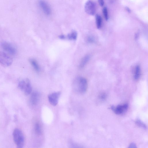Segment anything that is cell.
Here are the masks:
<instances>
[{"mask_svg":"<svg viewBox=\"0 0 148 148\" xmlns=\"http://www.w3.org/2000/svg\"><path fill=\"white\" fill-rule=\"evenodd\" d=\"M103 12L105 19L107 21L108 19V10L107 8L105 7L103 8Z\"/></svg>","mask_w":148,"mask_h":148,"instance_id":"18","label":"cell"},{"mask_svg":"<svg viewBox=\"0 0 148 148\" xmlns=\"http://www.w3.org/2000/svg\"><path fill=\"white\" fill-rule=\"evenodd\" d=\"M31 64L34 69L37 72H39L40 71V67L38 63L36 60L34 59H31L29 60Z\"/></svg>","mask_w":148,"mask_h":148,"instance_id":"11","label":"cell"},{"mask_svg":"<svg viewBox=\"0 0 148 148\" xmlns=\"http://www.w3.org/2000/svg\"><path fill=\"white\" fill-rule=\"evenodd\" d=\"M40 98V94L37 92H34L31 96L30 102L31 104L33 105H36L38 103Z\"/></svg>","mask_w":148,"mask_h":148,"instance_id":"10","label":"cell"},{"mask_svg":"<svg viewBox=\"0 0 148 148\" xmlns=\"http://www.w3.org/2000/svg\"><path fill=\"white\" fill-rule=\"evenodd\" d=\"M100 99L102 100H104L106 98V94H101L100 96Z\"/></svg>","mask_w":148,"mask_h":148,"instance_id":"19","label":"cell"},{"mask_svg":"<svg viewBox=\"0 0 148 148\" xmlns=\"http://www.w3.org/2000/svg\"><path fill=\"white\" fill-rule=\"evenodd\" d=\"M13 141L18 148L23 147L25 144V137L21 130L17 128L15 129L13 133Z\"/></svg>","mask_w":148,"mask_h":148,"instance_id":"2","label":"cell"},{"mask_svg":"<svg viewBox=\"0 0 148 148\" xmlns=\"http://www.w3.org/2000/svg\"><path fill=\"white\" fill-rule=\"evenodd\" d=\"M35 130L36 134L38 135H40L42 133L41 126L39 123H36L35 125Z\"/></svg>","mask_w":148,"mask_h":148,"instance_id":"13","label":"cell"},{"mask_svg":"<svg viewBox=\"0 0 148 148\" xmlns=\"http://www.w3.org/2000/svg\"><path fill=\"white\" fill-rule=\"evenodd\" d=\"M141 74V69L139 66H136L135 69L134 78L135 80H137L139 78Z\"/></svg>","mask_w":148,"mask_h":148,"instance_id":"14","label":"cell"},{"mask_svg":"<svg viewBox=\"0 0 148 148\" xmlns=\"http://www.w3.org/2000/svg\"><path fill=\"white\" fill-rule=\"evenodd\" d=\"M12 59L5 53L0 51V64L5 67L10 66L13 63Z\"/></svg>","mask_w":148,"mask_h":148,"instance_id":"4","label":"cell"},{"mask_svg":"<svg viewBox=\"0 0 148 148\" xmlns=\"http://www.w3.org/2000/svg\"><path fill=\"white\" fill-rule=\"evenodd\" d=\"M84 10L86 13L88 14L94 15L96 13V5L93 1L90 0L88 1L85 5Z\"/></svg>","mask_w":148,"mask_h":148,"instance_id":"5","label":"cell"},{"mask_svg":"<svg viewBox=\"0 0 148 148\" xmlns=\"http://www.w3.org/2000/svg\"><path fill=\"white\" fill-rule=\"evenodd\" d=\"M88 87L86 80L84 78H80L76 80L73 85L74 91L78 94H82L85 93Z\"/></svg>","mask_w":148,"mask_h":148,"instance_id":"1","label":"cell"},{"mask_svg":"<svg viewBox=\"0 0 148 148\" xmlns=\"http://www.w3.org/2000/svg\"><path fill=\"white\" fill-rule=\"evenodd\" d=\"M135 123L136 125L140 127L145 129H146L147 128V127L139 119H137Z\"/></svg>","mask_w":148,"mask_h":148,"instance_id":"17","label":"cell"},{"mask_svg":"<svg viewBox=\"0 0 148 148\" xmlns=\"http://www.w3.org/2000/svg\"><path fill=\"white\" fill-rule=\"evenodd\" d=\"M1 47L4 50L11 55L16 54V51L15 48L10 43L6 42H3L1 43Z\"/></svg>","mask_w":148,"mask_h":148,"instance_id":"6","label":"cell"},{"mask_svg":"<svg viewBox=\"0 0 148 148\" xmlns=\"http://www.w3.org/2000/svg\"><path fill=\"white\" fill-rule=\"evenodd\" d=\"M96 22L97 27L99 29L101 27L102 23V18L99 15H96Z\"/></svg>","mask_w":148,"mask_h":148,"instance_id":"15","label":"cell"},{"mask_svg":"<svg viewBox=\"0 0 148 148\" xmlns=\"http://www.w3.org/2000/svg\"><path fill=\"white\" fill-rule=\"evenodd\" d=\"M137 146L134 143H131L129 146V148H136Z\"/></svg>","mask_w":148,"mask_h":148,"instance_id":"21","label":"cell"},{"mask_svg":"<svg viewBox=\"0 0 148 148\" xmlns=\"http://www.w3.org/2000/svg\"><path fill=\"white\" fill-rule=\"evenodd\" d=\"M99 5L100 6L102 7L103 6L104 4V0H98Z\"/></svg>","mask_w":148,"mask_h":148,"instance_id":"20","label":"cell"},{"mask_svg":"<svg viewBox=\"0 0 148 148\" xmlns=\"http://www.w3.org/2000/svg\"><path fill=\"white\" fill-rule=\"evenodd\" d=\"M90 56L89 55H87L83 58L80 64V68H83L90 60Z\"/></svg>","mask_w":148,"mask_h":148,"instance_id":"12","label":"cell"},{"mask_svg":"<svg viewBox=\"0 0 148 148\" xmlns=\"http://www.w3.org/2000/svg\"><path fill=\"white\" fill-rule=\"evenodd\" d=\"M126 9L128 12L130 13L131 12V10L128 7H126L125 8Z\"/></svg>","mask_w":148,"mask_h":148,"instance_id":"23","label":"cell"},{"mask_svg":"<svg viewBox=\"0 0 148 148\" xmlns=\"http://www.w3.org/2000/svg\"><path fill=\"white\" fill-rule=\"evenodd\" d=\"M61 92H58L52 93L48 96V100L50 103L53 106H56L58 104Z\"/></svg>","mask_w":148,"mask_h":148,"instance_id":"7","label":"cell"},{"mask_svg":"<svg viewBox=\"0 0 148 148\" xmlns=\"http://www.w3.org/2000/svg\"><path fill=\"white\" fill-rule=\"evenodd\" d=\"M39 5L42 11L45 14L49 15L51 14V8L47 2L44 0H41L39 2Z\"/></svg>","mask_w":148,"mask_h":148,"instance_id":"9","label":"cell"},{"mask_svg":"<svg viewBox=\"0 0 148 148\" xmlns=\"http://www.w3.org/2000/svg\"><path fill=\"white\" fill-rule=\"evenodd\" d=\"M77 33L75 31H72L68 36V38L70 40H76L77 38Z\"/></svg>","mask_w":148,"mask_h":148,"instance_id":"16","label":"cell"},{"mask_svg":"<svg viewBox=\"0 0 148 148\" xmlns=\"http://www.w3.org/2000/svg\"><path fill=\"white\" fill-rule=\"evenodd\" d=\"M59 38L61 39H64L65 38V37L64 35H61L59 36Z\"/></svg>","mask_w":148,"mask_h":148,"instance_id":"24","label":"cell"},{"mask_svg":"<svg viewBox=\"0 0 148 148\" xmlns=\"http://www.w3.org/2000/svg\"><path fill=\"white\" fill-rule=\"evenodd\" d=\"M88 41L89 42H93L94 41L93 39L91 37H89L87 39Z\"/></svg>","mask_w":148,"mask_h":148,"instance_id":"22","label":"cell"},{"mask_svg":"<svg viewBox=\"0 0 148 148\" xmlns=\"http://www.w3.org/2000/svg\"><path fill=\"white\" fill-rule=\"evenodd\" d=\"M18 87L26 95H29L32 92L31 85L30 81L28 79L20 81L18 83Z\"/></svg>","mask_w":148,"mask_h":148,"instance_id":"3","label":"cell"},{"mask_svg":"<svg viewBox=\"0 0 148 148\" xmlns=\"http://www.w3.org/2000/svg\"><path fill=\"white\" fill-rule=\"evenodd\" d=\"M128 108V105L125 104L123 105H119L116 107L113 106L111 108L114 113L117 115H121L126 111Z\"/></svg>","mask_w":148,"mask_h":148,"instance_id":"8","label":"cell"}]
</instances>
